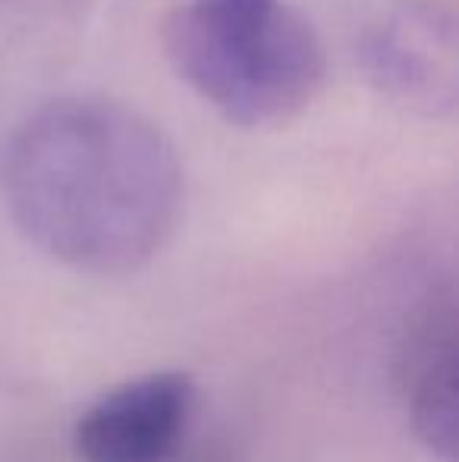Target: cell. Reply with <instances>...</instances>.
Masks as SVG:
<instances>
[{"instance_id": "obj_1", "label": "cell", "mask_w": 459, "mask_h": 462, "mask_svg": "<svg viewBox=\"0 0 459 462\" xmlns=\"http://www.w3.org/2000/svg\"><path fill=\"white\" fill-rule=\"evenodd\" d=\"M0 192L16 230L86 274L151 262L183 211L173 142L139 110L69 95L32 110L0 154Z\"/></svg>"}, {"instance_id": "obj_2", "label": "cell", "mask_w": 459, "mask_h": 462, "mask_svg": "<svg viewBox=\"0 0 459 462\" xmlns=\"http://www.w3.org/2000/svg\"><path fill=\"white\" fill-rule=\"evenodd\" d=\"M161 44L173 73L236 126H280L325 82L318 35L283 0H186Z\"/></svg>"}, {"instance_id": "obj_3", "label": "cell", "mask_w": 459, "mask_h": 462, "mask_svg": "<svg viewBox=\"0 0 459 462\" xmlns=\"http://www.w3.org/2000/svg\"><path fill=\"white\" fill-rule=\"evenodd\" d=\"M456 19L437 0H399L365 29L359 60L387 97L428 116L456 107Z\"/></svg>"}, {"instance_id": "obj_4", "label": "cell", "mask_w": 459, "mask_h": 462, "mask_svg": "<svg viewBox=\"0 0 459 462\" xmlns=\"http://www.w3.org/2000/svg\"><path fill=\"white\" fill-rule=\"evenodd\" d=\"M196 409L186 371H151L107 390L79 415L73 450L79 462H170Z\"/></svg>"}, {"instance_id": "obj_5", "label": "cell", "mask_w": 459, "mask_h": 462, "mask_svg": "<svg viewBox=\"0 0 459 462\" xmlns=\"http://www.w3.org/2000/svg\"><path fill=\"white\" fill-rule=\"evenodd\" d=\"M399 383L416 438L444 462L459 453L456 400V309L450 299H431L412 318L399 343Z\"/></svg>"}]
</instances>
